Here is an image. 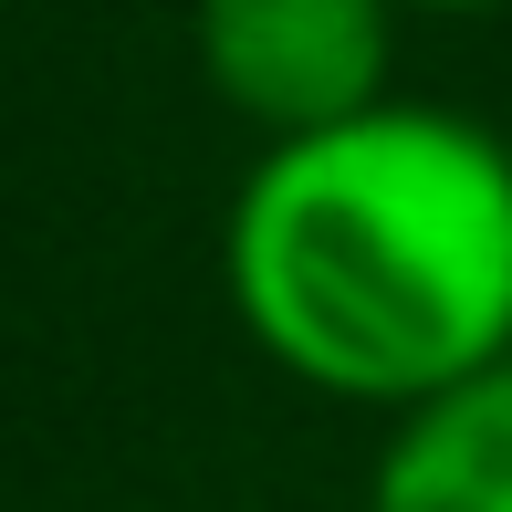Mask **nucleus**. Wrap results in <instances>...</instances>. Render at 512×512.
<instances>
[{
	"label": "nucleus",
	"mask_w": 512,
	"mask_h": 512,
	"mask_svg": "<svg viewBox=\"0 0 512 512\" xmlns=\"http://www.w3.org/2000/svg\"><path fill=\"white\" fill-rule=\"evenodd\" d=\"M241 335L356 408H418L512 356V147L429 105L272 136L220 230Z\"/></svg>",
	"instance_id": "f257e3e1"
},
{
	"label": "nucleus",
	"mask_w": 512,
	"mask_h": 512,
	"mask_svg": "<svg viewBox=\"0 0 512 512\" xmlns=\"http://www.w3.org/2000/svg\"><path fill=\"white\" fill-rule=\"evenodd\" d=\"M199 74L241 126L314 136L387 105L398 0H189Z\"/></svg>",
	"instance_id": "f03ea898"
},
{
	"label": "nucleus",
	"mask_w": 512,
	"mask_h": 512,
	"mask_svg": "<svg viewBox=\"0 0 512 512\" xmlns=\"http://www.w3.org/2000/svg\"><path fill=\"white\" fill-rule=\"evenodd\" d=\"M366 512H512V356L398 408Z\"/></svg>",
	"instance_id": "7ed1b4c3"
},
{
	"label": "nucleus",
	"mask_w": 512,
	"mask_h": 512,
	"mask_svg": "<svg viewBox=\"0 0 512 512\" xmlns=\"http://www.w3.org/2000/svg\"><path fill=\"white\" fill-rule=\"evenodd\" d=\"M398 11H460L471 21V11H512V0H398Z\"/></svg>",
	"instance_id": "20e7f679"
}]
</instances>
